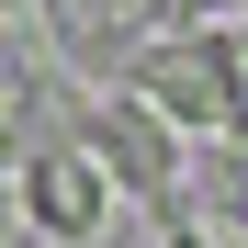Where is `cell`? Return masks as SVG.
Masks as SVG:
<instances>
[{
	"label": "cell",
	"mask_w": 248,
	"mask_h": 248,
	"mask_svg": "<svg viewBox=\"0 0 248 248\" xmlns=\"http://www.w3.org/2000/svg\"><path fill=\"white\" fill-rule=\"evenodd\" d=\"M170 136H237L248 147V68H237V34H170V46H147L136 79H124Z\"/></svg>",
	"instance_id": "obj_1"
},
{
	"label": "cell",
	"mask_w": 248,
	"mask_h": 248,
	"mask_svg": "<svg viewBox=\"0 0 248 248\" xmlns=\"http://www.w3.org/2000/svg\"><path fill=\"white\" fill-rule=\"evenodd\" d=\"M12 12H34V0H12Z\"/></svg>",
	"instance_id": "obj_4"
},
{
	"label": "cell",
	"mask_w": 248,
	"mask_h": 248,
	"mask_svg": "<svg viewBox=\"0 0 248 248\" xmlns=\"http://www.w3.org/2000/svg\"><path fill=\"white\" fill-rule=\"evenodd\" d=\"M79 147H91L102 170H113V192H136L158 226H181V192H192V147H181V136H170V124H158L136 91H124V102H79Z\"/></svg>",
	"instance_id": "obj_2"
},
{
	"label": "cell",
	"mask_w": 248,
	"mask_h": 248,
	"mask_svg": "<svg viewBox=\"0 0 248 248\" xmlns=\"http://www.w3.org/2000/svg\"><path fill=\"white\" fill-rule=\"evenodd\" d=\"M226 12H248V0H226Z\"/></svg>",
	"instance_id": "obj_5"
},
{
	"label": "cell",
	"mask_w": 248,
	"mask_h": 248,
	"mask_svg": "<svg viewBox=\"0 0 248 248\" xmlns=\"http://www.w3.org/2000/svg\"><path fill=\"white\" fill-rule=\"evenodd\" d=\"M12 192H23V215L46 226V237H102V215H113V170L91 147H23L12 158Z\"/></svg>",
	"instance_id": "obj_3"
}]
</instances>
